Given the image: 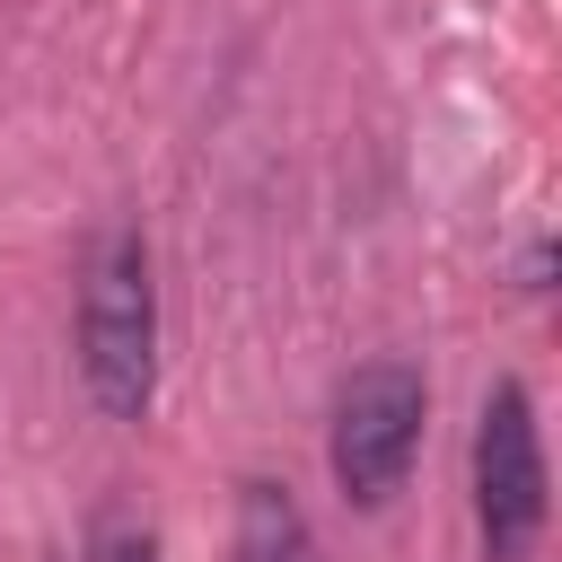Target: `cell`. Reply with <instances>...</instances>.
Segmentation results:
<instances>
[{
    "instance_id": "277c9868",
    "label": "cell",
    "mask_w": 562,
    "mask_h": 562,
    "mask_svg": "<svg viewBox=\"0 0 562 562\" xmlns=\"http://www.w3.org/2000/svg\"><path fill=\"white\" fill-rule=\"evenodd\" d=\"M228 553H237V562H316L290 483H263V474L237 483V544H228Z\"/></svg>"
},
{
    "instance_id": "7a4b0ae2",
    "label": "cell",
    "mask_w": 562,
    "mask_h": 562,
    "mask_svg": "<svg viewBox=\"0 0 562 562\" xmlns=\"http://www.w3.org/2000/svg\"><path fill=\"white\" fill-rule=\"evenodd\" d=\"M422 422H430V378L413 360H360L334 395V430H325V465L334 492L351 509H386L422 457Z\"/></svg>"
},
{
    "instance_id": "6da1fadb",
    "label": "cell",
    "mask_w": 562,
    "mask_h": 562,
    "mask_svg": "<svg viewBox=\"0 0 562 562\" xmlns=\"http://www.w3.org/2000/svg\"><path fill=\"white\" fill-rule=\"evenodd\" d=\"M79 386L105 422H140L158 395V281L149 237L105 228L79 272Z\"/></svg>"
},
{
    "instance_id": "3957f363",
    "label": "cell",
    "mask_w": 562,
    "mask_h": 562,
    "mask_svg": "<svg viewBox=\"0 0 562 562\" xmlns=\"http://www.w3.org/2000/svg\"><path fill=\"white\" fill-rule=\"evenodd\" d=\"M544 509H553V483H544L536 395L518 378H501L474 413V536H483V562H536Z\"/></svg>"
},
{
    "instance_id": "5b68a950",
    "label": "cell",
    "mask_w": 562,
    "mask_h": 562,
    "mask_svg": "<svg viewBox=\"0 0 562 562\" xmlns=\"http://www.w3.org/2000/svg\"><path fill=\"white\" fill-rule=\"evenodd\" d=\"M88 562H158V536H149V518H123V509H105V518H97V536H88Z\"/></svg>"
}]
</instances>
